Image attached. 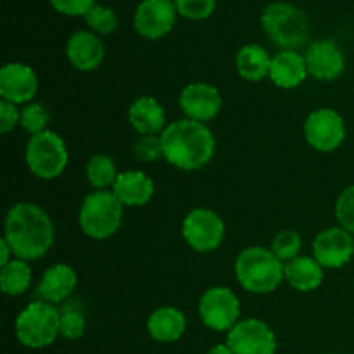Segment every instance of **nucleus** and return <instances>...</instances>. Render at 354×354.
<instances>
[{
	"mask_svg": "<svg viewBox=\"0 0 354 354\" xmlns=\"http://www.w3.org/2000/svg\"><path fill=\"white\" fill-rule=\"evenodd\" d=\"M3 239L17 259L37 261L54 245L55 228L50 216L40 206L17 203L6 216Z\"/></svg>",
	"mask_w": 354,
	"mask_h": 354,
	"instance_id": "1",
	"label": "nucleus"
},
{
	"mask_svg": "<svg viewBox=\"0 0 354 354\" xmlns=\"http://www.w3.org/2000/svg\"><path fill=\"white\" fill-rule=\"evenodd\" d=\"M165 159L182 171L207 166L216 151V138L206 123L185 118L169 123L161 133Z\"/></svg>",
	"mask_w": 354,
	"mask_h": 354,
	"instance_id": "2",
	"label": "nucleus"
},
{
	"mask_svg": "<svg viewBox=\"0 0 354 354\" xmlns=\"http://www.w3.org/2000/svg\"><path fill=\"white\" fill-rule=\"evenodd\" d=\"M286 263L280 261L272 249L248 248L235 261V275L248 292L268 294L286 280Z\"/></svg>",
	"mask_w": 354,
	"mask_h": 354,
	"instance_id": "3",
	"label": "nucleus"
},
{
	"mask_svg": "<svg viewBox=\"0 0 354 354\" xmlns=\"http://www.w3.org/2000/svg\"><path fill=\"white\" fill-rule=\"evenodd\" d=\"M261 26L270 40L282 50L304 47L310 37V21L306 12L289 2H272L263 9Z\"/></svg>",
	"mask_w": 354,
	"mask_h": 354,
	"instance_id": "4",
	"label": "nucleus"
},
{
	"mask_svg": "<svg viewBox=\"0 0 354 354\" xmlns=\"http://www.w3.org/2000/svg\"><path fill=\"white\" fill-rule=\"evenodd\" d=\"M123 221V204L111 190H95L83 199L78 223L83 234L93 241L113 237Z\"/></svg>",
	"mask_w": 354,
	"mask_h": 354,
	"instance_id": "5",
	"label": "nucleus"
},
{
	"mask_svg": "<svg viewBox=\"0 0 354 354\" xmlns=\"http://www.w3.org/2000/svg\"><path fill=\"white\" fill-rule=\"evenodd\" d=\"M61 311L47 301L28 304L16 318L14 330L17 341L30 349H44L61 335Z\"/></svg>",
	"mask_w": 354,
	"mask_h": 354,
	"instance_id": "6",
	"label": "nucleus"
},
{
	"mask_svg": "<svg viewBox=\"0 0 354 354\" xmlns=\"http://www.w3.org/2000/svg\"><path fill=\"white\" fill-rule=\"evenodd\" d=\"M24 159L30 171L37 178L54 180L64 173L69 154L64 140L55 131L45 130L30 137Z\"/></svg>",
	"mask_w": 354,
	"mask_h": 354,
	"instance_id": "7",
	"label": "nucleus"
},
{
	"mask_svg": "<svg viewBox=\"0 0 354 354\" xmlns=\"http://www.w3.org/2000/svg\"><path fill=\"white\" fill-rule=\"evenodd\" d=\"M199 317L214 332H230L239 324L241 303L228 287H211L201 296Z\"/></svg>",
	"mask_w": 354,
	"mask_h": 354,
	"instance_id": "8",
	"label": "nucleus"
},
{
	"mask_svg": "<svg viewBox=\"0 0 354 354\" xmlns=\"http://www.w3.org/2000/svg\"><path fill=\"white\" fill-rule=\"evenodd\" d=\"M182 235L196 252L216 251L225 237V223L214 211L196 207L185 216Z\"/></svg>",
	"mask_w": 354,
	"mask_h": 354,
	"instance_id": "9",
	"label": "nucleus"
},
{
	"mask_svg": "<svg viewBox=\"0 0 354 354\" xmlns=\"http://www.w3.org/2000/svg\"><path fill=\"white\" fill-rule=\"evenodd\" d=\"M304 137L315 151H335L346 138L344 118L330 107H320L308 114L304 121Z\"/></svg>",
	"mask_w": 354,
	"mask_h": 354,
	"instance_id": "10",
	"label": "nucleus"
},
{
	"mask_svg": "<svg viewBox=\"0 0 354 354\" xmlns=\"http://www.w3.org/2000/svg\"><path fill=\"white\" fill-rule=\"evenodd\" d=\"M178 10L173 0H142L133 14V28L145 40H159L175 28Z\"/></svg>",
	"mask_w": 354,
	"mask_h": 354,
	"instance_id": "11",
	"label": "nucleus"
},
{
	"mask_svg": "<svg viewBox=\"0 0 354 354\" xmlns=\"http://www.w3.org/2000/svg\"><path fill=\"white\" fill-rule=\"evenodd\" d=\"M228 348L234 354H275L277 337L272 328L258 318L241 320L227 334Z\"/></svg>",
	"mask_w": 354,
	"mask_h": 354,
	"instance_id": "12",
	"label": "nucleus"
},
{
	"mask_svg": "<svg viewBox=\"0 0 354 354\" xmlns=\"http://www.w3.org/2000/svg\"><path fill=\"white\" fill-rule=\"evenodd\" d=\"M180 107L189 120L207 123L214 120L221 111L223 100L216 86L207 83H190L180 93Z\"/></svg>",
	"mask_w": 354,
	"mask_h": 354,
	"instance_id": "13",
	"label": "nucleus"
},
{
	"mask_svg": "<svg viewBox=\"0 0 354 354\" xmlns=\"http://www.w3.org/2000/svg\"><path fill=\"white\" fill-rule=\"evenodd\" d=\"M38 92V76L23 62H9L0 69V97L10 104H28Z\"/></svg>",
	"mask_w": 354,
	"mask_h": 354,
	"instance_id": "14",
	"label": "nucleus"
},
{
	"mask_svg": "<svg viewBox=\"0 0 354 354\" xmlns=\"http://www.w3.org/2000/svg\"><path fill=\"white\" fill-rule=\"evenodd\" d=\"M313 258L324 268H342L353 258V237L341 227L320 232L313 241Z\"/></svg>",
	"mask_w": 354,
	"mask_h": 354,
	"instance_id": "15",
	"label": "nucleus"
},
{
	"mask_svg": "<svg viewBox=\"0 0 354 354\" xmlns=\"http://www.w3.org/2000/svg\"><path fill=\"white\" fill-rule=\"evenodd\" d=\"M304 61L308 73L320 82H334L346 69L344 54L334 40L313 41L308 47Z\"/></svg>",
	"mask_w": 354,
	"mask_h": 354,
	"instance_id": "16",
	"label": "nucleus"
},
{
	"mask_svg": "<svg viewBox=\"0 0 354 354\" xmlns=\"http://www.w3.org/2000/svg\"><path fill=\"white\" fill-rule=\"evenodd\" d=\"M106 55L102 40L93 31H75L66 44V57L73 68L88 73L99 68Z\"/></svg>",
	"mask_w": 354,
	"mask_h": 354,
	"instance_id": "17",
	"label": "nucleus"
},
{
	"mask_svg": "<svg viewBox=\"0 0 354 354\" xmlns=\"http://www.w3.org/2000/svg\"><path fill=\"white\" fill-rule=\"evenodd\" d=\"M113 194L123 206H145L154 196V182L144 171H124L118 175Z\"/></svg>",
	"mask_w": 354,
	"mask_h": 354,
	"instance_id": "18",
	"label": "nucleus"
},
{
	"mask_svg": "<svg viewBox=\"0 0 354 354\" xmlns=\"http://www.w3.org/2000/svg\"><path fill=\"white\" fill-rule=\"evenodd\" d=\"M310 75L306 68V61L296 50H282L272 57L270 68V80L279 88L290 90L299 86Z\"/></svg>",
	"mask_w": 354,
	"mask_h": 354,
	"instance_id": "19",
	"label": "nucleus"
},
{
	"mask_svg": "<svg viewBox=\"0 0 354 354\" xmlns=\"http://www.w3.org/2000/svg\"><path fill=\"white\" fill-rule=\"evenodd\" d=\"M128 121L140 135H158L166 128V114L154 97H138L128 109Z\"/></svg>",
	"mask_w": 354,
	"mask_h": 354,
	"instance_id": "20",
	"label": "nucleus"
},
{
	"mask_svg": "<svg viewBox=\"0 0 354 354\" xmlns=\"http://www.w3.org/2000/svg\"><path fill=\"white\" fill-rule=\"evenodd\" d=\"M78 283V275L69 265L59 263V265L50 266L41 277V282L38 286V294L41 299L47 303L55 304L62 303L71 296L73 290L76 289Z\"/></svg>",
	"mask_w": 354,
	"mask_h": 354,
	"instance_id": "21",
	"label": "nucleus"
},
{
	"mask_svg": "<svg viewBox=\"0 0 354 354\" xmlns=\"http://www.w3.org/2000/svg\"><path fill=\"white\" fill-rule=\"evenodd\" d=\"M185 315L173 306H162L152 311L147 320V332L158 342H175L185 334Z\"/></svg>",
	"mask_w": 354,
	"mask_h": 354,
	"instance_id": "22",
	"label": "nucleus"
},
{
	"mask_svg": "<svg viewBox=\"0 0 354 354\" xmlns=\"http://www.w3.org/2000/svg\"><path fill=\"white\" fill-rule=\"evenodd\" d=\"M286 280L297 292L317 290L324 282V266L310 256H297L286 263Z\"/></svg>",
	"mask_w": 354,
	"mask_h": 354,
	"instance_id": "23",
	"label": "nucleus"
},
{
	"mask_svg": "<svg viewBox=\"0 0 354 354\" xmlns=\"http://www.w3.org/2000/svg\"><path fill=\"white\" fill-rule=\"evenodd\" d=\"M235 68L239 75L248 82H261L265 76L270 75L272 57L261 45L249 44L244 45L235 55Z\"/></svg>",
	"mask_w": 354,
	"mask_h": 354,
	"instance_id": "24",
	"label": "nucleus"
},
{
	"mask_svg": "<svg viewBox=\"0 0 354 354\" xmlns=\"http://www.w3.org/2000/svg\"><path fill=\"white\" fill-rule=\"evenodd\" d=\"M31 268L28 261L12 259L0 270V289L6 296H21L30 289Z\"/></svg>",
	"mask_w": 354,
	"mask_h": 354,
	"instance_id": "25",
	"label": "nucleus"
},
{
	"mask_svg": "<svg viewBox=\"0 0 354 354\" xmlns=\"http://www.w3.org/2000/svg\"><path fill=\"white\" fill-rule=\"evenodd\" d=\"M118 175L120 173L116 171V165L106 154L93 156L86 165V178L95 190H107V187H113Z\"/></svg>",
	"mask_w": 354,
	"mask_h": 354,
	"instance_id": "26",
	"label": "nucleus"
},
{
	"mask_svg": "<svg viewBox=\"0 0 354 354\" xmlns=\"http://www.w3.org/2000/svg\"><path fill=\"white\" fill-rule=\"evenodd\" d=\"M85 21L90 30L97 35H111L118 28L116 12L111 7L100 6V3H95L90 9V12L85 16Z\"/></svg>",
	"mask_w": 354,
	"mask_h": 354,
	"instance_id": "27",
	"label": "nucleus"
},
{
	"mask_svg": "<svg viewBox=\"0 0 354 354\" xmlns=\"http://www.w3.org/2000/svg\"><path fill=\"white\" fill-rule=\"evenodd\" d=\"M301 245H303V241H301V235L296 230H282L273 239L270 249L280 261L287 263L299 256Z\"/></svg>",
	"mask_w": 354,
	"mask_h": 354,
	"instance_id": "28",
	"label": "nucleus"
},
{
	"mask_svg": "<svg viewBox=\"0 0 354 354\" xmlns=\"http://www.w3.org/2000/svg\"><path fill=\"white\" fill-rule=\"evenodd\" d=\"M48 120H50V114L41 104H26L21 109L19 127L33 137V135L45 131Z\"/></svg>",
	"mask_w": 354,
	"mask_h": 354,
	"instance_id": "29",
	"label": "nucleus"
},
{
	"mask_svg": "<svg viewBox=\"0 0 354 354\" xmlns=\"http://www.w3.org/2000/svg\"><path fill=\"white\" fill-rule=\"evenodd\" d=\"M178 16L190 21H204L216 9V0H173Z\"/></svg>",
	"mask_w": 354,
	"mask_h": 354,
	"instance_id": "30",
	"label": "nucleus"
},
{
	"mask_svg": "<svg viewBox=\"0 0 354 354\" xmlns=\"http://www.w3.org/2000/svg\"><path fill=\"white\" fill-rule=\"evenodd\" d=\"M133 156L142 162H154L165 158L161 135H142L133 144Z\"/></svg>",
	"mask_w": 354,
	"mask_h": 354,
	"instance_id": "31",
	"label": "nucleus"
},
{
	"mask_svg": "<svg viewBox=\"0 0 354 354\" xmlns=\"http://www.w3.org/2000/svg\"><path fill=\"white\" fill-rule=\"evenodd\" d=\"M86 327L85 317L80 310H75V308H64L61 311V337L68 339V341H76L83 335Z\"/></svg>",
	"mask_w": 354,
	"mask_h": 354,
	"instance_id": "32",
	"label": "nucleus"
},
{
	"mask_svg": "<svg viewBox=\"0 0 354 354\" xmlns=\"http://www.w3.org/2000/svg\"><path fill=\"white\" fill-rule=\"evenodd\" d=\"M335 218L339 221V227L344 228L349 234H354V185L348 187L339 196L335 203Z\"/></svg>",
	"mask_w": 354,
	"mask_h": 354,
	"instance_id": "33",
	"label": "nucleus"
},
{
	"mask_svg": "<svg viewBox=\"0 0 354 354\" xmlns=\"http://www.w3.org/2000/svg\"><path fill=\"white\" fill-rule=\"evenodd\" d=\"M48 2L57 12L71 17H85L90 9L95 6V0H48Z\"/></svg>",
	"mask_w": 354,
	"mask_h": 354,
	"instance_id": "34",
	"label": "nucleus"
},
{
	"mask_svg": "<svg viewBox=\"0 0 354 354\" xmlns=\"http://www.w3.org/2000/svg\"><path fill=\"white\" fill-rule=\"evenodd\" d=\"M21 111H17L16 104H10L7 100L0 102V131L9 133L19 124Z\"/></svg>",
	"mask_w": 354,
	"mask_h": 354,
	"instance_id": "35",
	"label": "nucleus"
},
{
	"mask_svg": "<svg viewBox=\"0 0 354 354\" xmlns=\"http://www.w3.org/2000/svg\"><path fill=\"white\" fill-rule=\"evenodd\" d=\"M10 254L14 256L12 249L7 244L6 239H2V241H0V266H6L7 263L12 261V259H10Z\"/></svg>",
	"mask_w": 354,
	"mask_h": 354,
	"instance_id": "36",
	"label": "nucleus"
},
{
	"mask_svg": "<svg viewBox=\"0 0 354 354\" xmlns=\"http://www.w3.org/2000/svg\"><path fill=\"white\" fill-rule=\"evenodd\" d=\"M206 354H234V351L228 348V344H216L213 346V348H211Z\"/></svg>",
	"mask_w": 354,
	"mask_h": 354,
	"instance_id": "37",
	"label": "nucleus"
},
{
	"mask_svg": "<svg viewBox=\"0 0 354 354\" xmlns=\"http://www.w3.org/2000/svg\"><path fill=\"white\" fill-rule=\"evenodd\" d=\"M353 258H354V237H353Z\"/></svg>",
	"mask_w": 354,
	"mask_h": 354,
	"instance_id": "38",
	"label": "nucleus"
}]
</instances>
